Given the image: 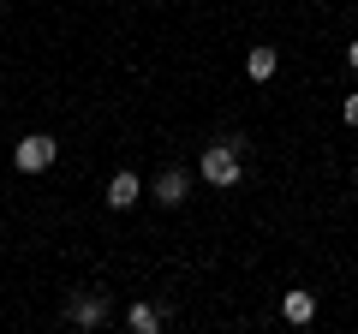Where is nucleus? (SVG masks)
Instances as JSON below:
<instances>
[{"mask_svg": "<svg viewBox=\"0 0 358 334\" xmlns=\"http://www.w3.org/2000/svg\"><path fill=\"white\" fill-rule=\"evenodd\" d=\"M197 173H203V185H215V191H233V185L245 180V138H215V143H203Z\"/></svg>", "mask_w": 358, "mask_h": 334, "instance_id": "1", "label": "nucleus"}, {"mask_svg": "<svg viewBox=\"0 0 358 334\" xmlns=\"http://www.w3.org/2000/svg\"><path fill=\"white\" fill-rule=\"evenodd\" d=\"M108 310H114V305H108V293H96V286H78V293L72 298H66V322H72V328H108Z\"/></svg>", "mask_w": 358, "mask_h": 334, "instance_id": "2", "label": "nucleus"}, {"mask_svg": "<svg viewBox=\"0 0 358 334\" xmlns=\"http://www.w3.org/2000/svg\"><path fill=\"white\" fill-rule=\"evenodd\" d=\"M13 161H18V173H48V167L60 161V143H54L48 131H30V138H18Z\"/></svg>", "mask_w": 358, "mask_h": 334, "instance_id": "3", "label": "nucleus"}, {"mask_svg": "<svg viewBox=\"0 0 358 334\" xmlns=\"http://www.w3.org/2000/svg\"><path fill=\"white\" fill-rule=\"evenodd\" d=\"M185 197H192V167H162V173H155V203L179 209Z\"/></svg>", "mask_w": 358, "mask_h": 334, "instance_id": "4", "label": "nucleus"}, {"mask_svg": "<svg viewBox=\"0 0 358 334\" xmlns=\"http://www.w3.org/2000/svg\"><path fill=\"white\" fill-rule=\"evenodd\" d=\"M138 197H143V180L131 173V167H120L114 180H108V209H131Z\"/></svg>", "mask_w": 358, "mask_h": 334, "instance_id": "5", "label": "nucleus"}, {"mask_svg": "<svg viewBox=\"0 0 358 334\" xmlns=\"http://www.w3.org/2000/svg\"><path fill=\"white\" fill-rule=\"evenodd\" d=\"M281 317L299 322V328H305V322H317V293H287V298H281Z\"/></svg>", "mask_w": 358, "mask_h": 334, "instance_id": "6", "label": "nucleus"}, {"mask_svg": "<svg viewBox=\"0 0 358 334\" xmlns=\"http://www.w3.org/2000/svg\"><path fill=\"white\" fill-rule=\"evenodd\" d=\"M126 322H131V334H155V328L167 322V310H162V305H131Z\"/></svg>", "mask_w": 358, "mask_h": 334, "instance_id": "7", "label": "nucleus"}, {"mask_svg": "<svg viewBox=\"0 0 358 334\" xmlns=\"http://www.w3.org/2000/svg\"><path fill=\"white\" fill-rule=\"evenodd\" d=\"M245 72H251V84H268L275 78V48H251L245 54Z\"/></svg>", "mask_w": 358, "mask_h": 334, "instance_id": "8", "label": "nucleus"}, {"mask_svg": "<svg viewBox=\"0 0 358 334\" xmlns=\"http://www.w3.org/2000/svg\"><path fill=\"white\" fill-rule=\"evenodd\" d=\"M341 114H346V126H358V90H352V96L341 102Z\"/></svg>", "mask_w": 358, "mask_h": 334, "instance_id": "9", "label": "nucleus"}, {"mask_svg": "<svg viewBox=\"0 0 358 334\" xmlns=\"http://www.w3.org/2000/svg\"><path fill=\"white\" fill-rule=\"evenodd\" d=\"M346 66H352V72H358V36L346 42Z\"/></svg>", "mask_w": 358, "mask_h": 334, "instance_id": "10", "label": "nucleus"}]
</instances>
